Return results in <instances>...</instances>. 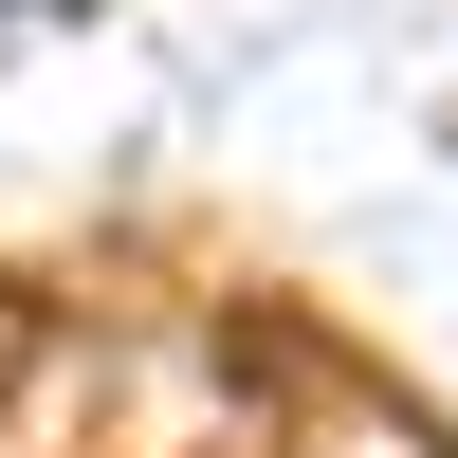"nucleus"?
Wrapping results in <instances>:
<instances>
[{"instance_id":"nucleus-2","label":"nucleus","mask_w":458,"mask_h":458,"mask_svg":"<svg viewBox=\"0 0 458 458\" xmlns=\"http://www.w3.org/2000/svg\"><path fill=\"white\" fill-rule=\"evenodd\" d=\"M37 367H55V312H37L19 276H0V422H19V403H37Z\"/></svg>"},{"instance_id":"nucleus-1","label":"nucleus","mask_w":458,"mask_h":458,"mask_svg":"<svg viewBox=\"0 0 458 458\" xmlns=\"http://www.w3.org/2000/svg\"><path fill=\"white\" fill-rule=\"evenodd\" d=\"M220 367L257 386V458H458L386 367H349L330 330H293V312H239V330H220Z\"/></svg>"}]
</instances>
